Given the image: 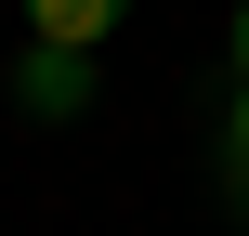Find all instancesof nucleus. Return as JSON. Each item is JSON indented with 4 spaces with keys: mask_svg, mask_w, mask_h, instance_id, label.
Wrapping results in <instances>:
<instances>
[{
    "mask_svg": "<svg viewBox=\"0 0 249 236\" xmlns=\"http://www.w3.org/2000/svg\"><path fill=\"white\" fill-rule=\"evenodd\" d=\"M236 79H249V0H236Z\"/></svg>",
    "mask_w": 249,
    "mask_h": 236,
    "instance_id": "4",
    "label": "nucleus"
},
{
    "mask_svg": "<svg viewBox=\"0 0 249 236\" xmlns=\"http://www.w3.org/2000/svg\"><path fill=\"white\" fill-rule=\"evenodd\" d=\"M223 184H236V210H249V79H236V105H223Z\"/></svg>",
    "mask_w": 249,
    "mask_h": 236,
    "instance_id": "3",
    "label": "nucleus"
},
{
    "mask_svg": "<svg viewBox=\"0 0 249 236\" xmlns=\"http://www.w3.org/2000/svg\"><path fill=\"white\" fill-rule=\"evenodd\" d=\"M118 13H131V0H26V39H66V53H92Z\"/></svg>",
    "mask_w": 249,
    "mask_h": 236,
    "instance_id": "2",
    "label": "nucleus"
},
{
    "mask_svg": "<svg viewBox=\"0 0 249 236\" xmlns=\"http://www.w3.org/2000/svg\"><path fill=\"white\" fill-rule=\"evenodd\" d=\"M13 105H26V118H92V53L26 39V53H13Z\"/></svg>",
    "mask_w": 249,
    "mask_h": 236,
    "instance_id": "1",
    "label": "nucleus"
}]
</instances>
